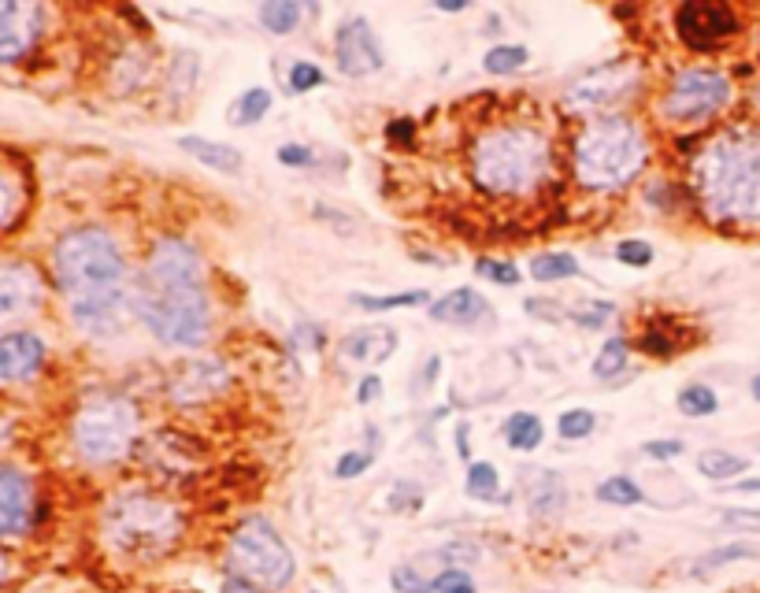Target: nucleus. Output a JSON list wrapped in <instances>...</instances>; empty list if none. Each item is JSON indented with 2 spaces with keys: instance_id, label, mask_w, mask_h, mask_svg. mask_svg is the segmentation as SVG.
Here are the masks:
<instances>
[{
  "instance_id": "obj_1",
  "label": "nucleus",
  "mask_w": 760,
  "mask_h": 593,
  "mask_svg": "<svg viewBox=\"0 0 760 593\" xmlns=\"http://www.w3.org/2000/svg\"><path fill=\"white\" fill-rule=\"evenodd\" d=\"M52 279L67 304V315L79 334L115 337L126 326L131 304V268L104 227H75L52 246Z\"/></svg>"
},
{
  "instance_id": "obj_2",
  "label": "nucleus",
  "mask_w": 760,
  "mask_h": 593,
  "mask_svg": "<svg viewBox=\"0 0 760 593\" xmlns=\"http://www.w3.org/2000/svg\"><path fill=\"white\" fill-rule=\"evenodd\" d=\"M701 208L723 222H760V123L727 126L694 160Z\"/></svg>"
},
{
  "instance_id": "obj_3",
  "label": "nucleus",
  "mask_w": 760,
  "mask_h": 593,
  "mask_svg": "<svg viewBox=\"0 0 760 593\" xmlns=\"http://www.w3.org/2000/svg\"><path fill=\"white\" fill-rule=\"evenodd\" d=\"M101 534L115 556L149 564L175 553L186 534V516L171 497L156 490H119L101 512Z\"/></svg>"
},
{
  "instance_id": "obj_4",
  "label": "nucleus",
  "mask_w": 760,
  "mask_h": 593,
  "mask_svg": "<svg viewBox=\"0 0 760 593\" xmlns=\"http://www.w3.org/2000/svg\"><path fill=\"white\" fill-rule=\"evenodd\" d=\"M471 175L493 197H523L549 175V142L531 126H498L475 142Z\"/></svg>"
},
{
  "instance_id": "obj_5",
  "label": "nucleus",
  "mask_w": 760,
  "mask_h": 593,
  "mask_svg": "<svg viewBox=\"0 0 760 593\" xmlns=\"http://www.w3.org/2000/svg\"><path fill=\"white\" fill-rule=\"evenodd\" d=\"M649 164V142L627 115L586 123L575 137V178L590 189H620Z\"/></svg>"
},
{
  "instance_id": "obj_6",
  "label": "nucleus",
  "mask_w": 760,
  "mask_h": 593,
  "mask_svg": "<svg viewBox=\"0 0 760 593\" xmlns=\"http://www.w3.org/2000/svg\"><path fill=\"white\" fill-rule=\"evenodd\" d=\"M134 315L167 348H200L212 337V304L205 285H145L131 290Z\"/></svg>"
},
{
  "instance_id": "obj_7",
  "label": "nucleus",
  "mask_w": 760,
  "mask_h": 593,
  "mask_svg": "<svg viewBox=\"0 0 760 593\" xmlns=\"http://www.w3.org/2000/svg\"><path fill=\"white\" fill-rule=\"evenodd\" d=\"M137 405L126 394H90L71 416V449L90 468H112L134 449Z\"/></svg>"
},
{
  "instance_id": "obj_8",
  "label": "nucleus",
  "mask_w": 760,
  "mask_h": 593,
  "mask_svg": "<svg viewBox=\"0 0 760 593\" xmlns=\"http://www.w3.org/2000/svg\"><path fill=\"white\" fill-rule=\"evenodd\" d=\"M227 568L230 575L257 582L260 590L282 593L293 582V575H298V556L287 545V538L274 531L268 516H246L230 531Z\"/></svg>"
},
{
  "instance_id": "obj_9",
  "label": "nucleus",
  "mask_w": 760,
  "mask_h": 593,
  "mask_svg": "<svg viewBox=\"0 0 760 593\" xmlns=\"http://www.w3.org/2000/svg\"><path fill=\"white\" fill-rule=\"evenodd\" d=\"M731 101V79L716 67H690L671 82L660 101V115L668 123L694 126L720 115Z\"/></svg>"
},
{
  "instance_id": "obj_10",
  "label": "nucleus",
  "mask_w": 760,
  "mask_h": 593,
  "mask_svg": "<svg viewBox=\"0 0 760 593\" xmlns=\"http://www.w3.org/2000/svg\"><path fill=\"white\" fill-rule=\"evenodd\" d=\"M638 86V63L635 60H608L601 67L586 71L583 79L572 82L564 104L579 115H594L612 108L620 97H627L631 90Z\"/></svg>"
},
{
  "instance_id": "obj_11",
  "label": "nucleus",
  "mask_w": 760,
  "mask_h": 593,
  "mask_svg": "<svg viewBox=\"0 0 760 593\" xmlns=\"http://www.w3.org/2000/svg\"><path fill=\"white\" fill-rule=\"evenodd\" d=\"M41 304H45V279L34 263L0 260V334H12V326L34 320Z\"/></svg>"
},
{
  "instance_id": "obj_12",
  "label": "nucleus",
  "mask_w": 760,
  "mask_h": 593,
  "mask_svg": "<svg viewBox=\"0 0 760 593\" xmlns=\"http://www.w3.org/2000/svg\"><path fill=\"white\" fill-rule=\"evenodd\" d=\"M235 375L219 356H189L167 375V397L178 408H200L219 394H227Z\"/></svg>"
},
{
  "instance_id": "obj_13",
  "label": "nucleus",
  "mask_w": 760,
  "mask_h": 593,
  "mask_svg": "<svg viewBox=\"0 0 760 593\" xmlns=\"http://www.w3.org/2000/svg\"><path fill=\"white\" fill-rule=\"evenodd\" d=\"M41 519L34 475L0 460V542L27 538Z\"/></svg>"
},
{
  "instance_id": "obj_14",
  "label": "nucleus",
  "mask_w": 760,
  "mask_h": 593,
  "mask_svg": "<svg viewBox=\"0 0 760 593\" xmlns=\"http://www.w3.org/2000/svg\"><path fill=\"white\" fill-rule=\"evenodd\" d=\"M137 282L167 285V290H175V285H205V260H200V252L189 241L160 238L153 246L149 260H145Z\"/></svg>"
},
{
  "instance_id": "obj_15",
  "label": "nucleus",
  "mask_w": 760,
  "mask_h": 593,
  "mask_svg": "<svg viewBox=\"0 0 760 593\" xmlns=\"http://www.w3.org/2000/svg\"><path fill=\"white\" fill-rule=\"evenodd\" d=\"M675 30L690 49H716V41L735 38L742 23H738L731 4H716V0H690L675 12Z\"/></svg>"
},
{
  "instance_id": "obj_16",
  "label": "nucleus",
  "mask_w": 760,
  "mask_h": 593,
  "mask_svg": "<svg viewBox=\"0 0 760 593\" xmlns=\"http://www.w3.org/2000/svg\"><path fill=\"white\" fill-rule=\"evenodd\" d=\"M45 34V8L30 0H0V67L19 63Z\"/></svg>"
},
{
  "instance_id": "obj_17",
  "label": "nucleus",
  "mask_w": 760,
  "mask_h": 593,
  "mask_svg": "<svg viewBox=\"0 0 760 593\" xmlns=\"http://www.w3.org/2000/svg\"><path fill=\"white\" fill-rule=\"evenodd\" d=\"M334 60H337V71L350 74V79H364V74L383 71L386 52H383V45H378L375 30H372V23H367L364 15H353V19H345V23L337 27Z\"/></svg>"
},
{
  "instance_id": "obj_18",
  "label": "nucleus",
  "mask_w": 760,
  "mask_h": 593,
  "mask_svg": "<svg viewBox=\"0 0 760 593\" xmlns=\"http://www.w3.org/2000/svg\"><path fill=\"white\" fill-rule=\"evenodd\" d=\"M49 364V342L38 331H12L0 334V386H23Z\"/></svg>"
},
{
  "instance_id": "obj_19",
  "label": "nucleus",
  "mask_w": 760,
  "mask_h": 593,
  "mask_svg": "<svg viewBox=\"0 0 760 593\" xmlns=\"http://www.w3.org/2000/svg\"><path fill=\"white\" fill-rule=\"evenodd\" d=\"M430 320L435 323H446V326H479V323H490V301L482 296L479 290H471V285H457V290L435 296V301L427 304Z\"/></svg>"
},
{
  "instance_id": "obj_20",
  "label": "nucleus",
  "mask_w": 760,
  "mask_h": 593,
  "mask_svg": "<svg viewBox=\"0 0 760 593\" xmlns=\"http://www.w3.org/2000/svg\"><path fill=\"white\" fill-rule=\"evenodd\" d=\"M397 331L394 326H361V331L345 334L342 342H337V356L345 360V364H386L389 356L397 353Z\"/></svg>"
},
{
  "instance_id": "obj_21",
  "label": "nucleus",
  "mask_w": 760,
  "mask_h": 593,
  "mask_svg": "<svg viewBox=\"0 0 760 593\" xmlns=\"http://www.w3.org/2000/svg\"><path fill=\"white\" fill-rule=\"evenodd\" d=\"M527 508L538 519H553L568 508V486L556 471H538L531 482H527Z\"/></svg>"
},
{
  "instance_id": "obj_22",
  "label": "nucleus",
  "mask_w": 760,
  "mask_h": 593,
  "mask_svg": "<svg viewBox=\"0 0 760 593\" xmlns=\"http://www.w3.org/2000/svg\"><path fill=\"white\" fill-rule=\"evenodd\" d=\"M178 148L194 156V160H200L205 167H212V171H223V175L241 171V153H238V148H230L223 142H212V137L186 134V137H178Z\"/></svg>"
},
{
  "instance_id": "obj_23",
  "label": "nucleus",
  "mask_w": 760,
  "mask_h": 593,
  "mask_svg": "<svg viewBox=\"0 0 760 593\" xmlns=\"http://www.w3.org/2000/svg\"><path fill=\"white\" fill-rule=\"evenodd\" d=\"M501 438L512 452H534L542 449L545 441V423L534 412H512L509 419L501 423Z\"/></svg>"
},
{
  "instance_id": "obj_24",
  "label": "nucleus",
  "mask_w": 760,
  "mask_h": 593,
  "mask_svg": "<svg viewBox=\"0 0 760 593\" xmlns=\"http://www.w3.org/2000/svg\"><path fill=\"white\" fill-rule=\"evenodd\" d=\"M749 471V457H742V452H731V449H705L698 452V475H705L709 482H735L742 479V475Z\"/></svg>"
},
{
  "instance_id": "obj_25",
  "label": "nucleus",
  "mask_w": 760,
  "mask_h": 593,
  "mask_svg": "<svg viewBox=\"0 0 760 593\" xmlns=\"http://www.w3.org/2000/svg\"><path fill=\"white\" fill-rule=\"evenodd\" d=\"M760 556V545L753 542H727L720 549H709V553H701L698 560H694L690 575L701 579L709 575V571H720V568H731V564H742V560H757Z\"/></svg>"
},
{
  "instance_id": "obj_26",
  "label": "nucleus",
  "mask_w": 760,
  "mask_h": 593,
  "mask_svg": "<svg viewBox=\"0 0 760 593\" xmlns=\"http://www.w3.org/2000/svg\"><path fill=\"white\" fill-rule=\"evenodd\" d=\"M350 304L361 312H400V309H424V304H430V293L427 290H405V293H386V296L353 293Z\"/></svg>"
},
{
  "instance_id": "obj_27",
  "label": "nucleus",
  "mask_w": 760,
  "mask_h": 593,
  "mask_svg": "<svg viewBox=\"0 0 760 593\" xmlns=\"http://www.w3.org/2000/svg\"><path fill=\"white\" fill-rule=\"evenodd\" d=\"M464 493L475 501H501V471L490 460H471L464 471Z\"/></svg>"
},
{
  "instance_id": "obj_28",
  "label": "nucleus",
  "mask_w": 760,
  "mask_h": 593,
  "mask_svg": "<svg viewBox=\"0 0 760 593\" xmlns=\"http://www.w3.org/2000/svg\"><path fill=\"white\" fill-rule=\"evenodd\" d=\"M583 268L572 252H538L531 260V279L534 282H564V279H579Z\"/></svg>"
},
{
  "instance_id": "obj_29",
  "label": "nucleus",
  "mask_w": 760,
  "mask_h": 593,
  "mask_svg": "<svg viewBox=\"0 0 760 593\" xmlns=\"http://www.w3.org/2000/svg\"><path fill=\"white\" fill-rule=\"evenodd\" d=\"M675 408H679L686 419H709V416L720 412V394H716L712 386H705V383H690V386L679 389Z\"/></svg>"
},
{
  "instance_id": "obj_30",
  "label": "nucleus",
  "mask_w": 760,
  "mask_h": 593,
  "mask_svg": "<svg viewBox=\"0 0 760 593\" xmlns=\"http://www.w3.org/2000/svg\"><path fill=\"white\" fill-rule=\"evenodd\" d=\"M627 364H631V342L627 337H608L594 356V378H601V383L620 378L627 371Z\"/></svg>"
},
{
  "instance_id": "obj_31",
  "label": "nucleus",
  "mask_w": 760,
  "mask_h": 593,
  "mask_svg": "<svg viewBox=\"0 0 760 593\" xmlns=\"http://www.w3.org/2000/svg\"><path fill=\"white\" fill-rule=\"evenodd\" d=\"M597 501L608 508H638L642 504V486L631 475H608L597 486Z\"/></svg>"
},
{
  "instance_id": "obj_32",
  "label": "nucleus",
  "mask_w": 760,
  "mask_h": 593,
  "mask_svg": "<svg viewBox=\"0 0 760 593\" xmlns=\"http://www.w3.org/2000/svg\"><path fill=\"white\" fill-rule=\"evenodd\" d=\"M268 112H271V90L249 86L235 104H230V123H235V126H252V123H260Z\"/></svg>"
},
{
  "instance_id": "obj_33",
  "label": "nucleus",
  "mask_w": 760,
  "mask_h": 593,
  "mask_svg": "<svg viewBox=\"0 0 760 593\" xmlns=\"http://www.w3.org/2000/svg\"><path fill=\"white\" fill-rule=\"evenodd\" d=\"M260 23L263 30H271V34H293L301 23V4L298 0H268V4H260Z\"/></svg>"
},
{
  "instance_id": "obj_34",
  "label": "nucleus",
  "mask_w": 760,
  "mask_h": 593,
  "mask_svg": "<svg viewBox=\"0 0 760 593\" xmlns=\"http://www.w3.org/2000/svg\"><path fill=\"white\" fill-rule=\"evenodd\" d=\"M612 315H616V304L597 301V296H586V301H579L575 309H568V320L575 326H583V331H601V326H608Z\"/></svg>"
},
{
  "instance_id": "obj_35",
  "label": "nucleus",
  "mask_w": 760,
  "mask_h": 593,
  "mask_svg": "<svg viewBox=\"0 0 760 593\" xmlns=\"http://www.w3.org/2000/svg\"><path fill=\"white\" fill-rule=\"evenodd\" d=\"M531 63V52L523 45H493L487 56H482V67L490 74H516Z\"/></svg>"
},
{
  "instance_id": "obj_36",
  "label": "nucleus",
  "mask_w": 760,
  "mask_h": 593,
  "mask_svg": "<svg viewBox=\"0 0 760 593\" xmlns=\"http://www.w3.org/2000/svg\"><path fill=\"white\" fill-rule=\"evenodd\" d=\"M594 430H597V412H590V408H568L556 416V434H561L564 441H583Z\"/></svg>"
},
{
  "instance_id": "obj_37",
  "label": "nucleus",
  "mask_w": 760,
  "mask_h": 593,
  "mask_svg": "<svg viewBox=\"0 0 760 593\" xmlns=\"http://www.w3.org/2000/svg\"><path fill=\"white\" fill-rule=\"evenodd\" d=\"M427 556H435L438 564H441V571H446V568H468V564H479V560H482V549L475 545V542H468V538H457V542H446L441 549H430Z\"/></svg>"
},
{
  "instance_id": "obj_38",
  "label": "nucleus",
  "mask_w": 760,
  "mask_h": 593,
  "mask_svg": "<svg viewBox=\"0 0 760 593\" xmlns=\"http://www.w3.org/2000/svg\"><path fill=\"white\" fill-rule=\"evenodd\" d=\"M372 468H375V449H350L334 460V479L350 482V479H361Z\"/></svg>"
},
{
  "instance_id": "obj_39",
  "label": "nucleus",
  "mask_w": 760,
  "mask_h": 593,
  "mask_svg": "<svg viewBox=\"0 0 760 593\" xmlns=\"http://www.w3.org/2000/svg\"><path fill=\"white\" fill-rule=\"evenodd\" d=\"M323 67H315L312 60H293V67H290V74H287V90L290 93H312V90H320L323 86Z\"/></svg>"
},
{
  "instance_id": "obj_40",
  "label": "nucleus",
  "mask_w": 760,
  "mask_h": 593,
  "mask_svg": "<svg viewBox=\"0 0 760 593\" xmlns=\"http://www.w3.org/2000/svg\"><path fill=\"white\" fill-rule=\"evenodd\" d=\"M389 586H394V593H435V582L416 564H397L389 571Z\"/></svg>"
},
{
  "instance_id": "obj_41",
  "label": "nucleus",
  "mask_w": 760,
  "mask_h": 593,
  "mask_svg": "<svg viewBox=\"0 0 760 593\" xmlns=\"http://www.w3.org/2000/svg\"><path fill=\"white\" fill-rule=\"evenodd\" d=\"M386 504H389V512H400V516H416L419 508H424V490H419L416 482H394V490H389L386 497Z\"/></svg>"
},
{
  "instance_id": "obj_42",
  "label": "nucleus",
  "mask_w": 760,
  "mask_h": 593,
  "mask_svg": "<svg viewBox=\"0 0 760 593\" xmlns=\"http://www.w3.org/2000/svg\"><path fill=\"white\" fill-rule=\"evenodd\" d=\"M475 271L482 274V279H490V282H498V285H504V290H512V285H520V268H516V263H509V260H487L482 257L479 263H475Z\"/></svg>"
},
{
  "instance_id": "obj_43",
  "label": "nucleus",
  "mask_w": 760,
  "mask_h": 593,
  "mask_svg": "<svg viewBox=\"0 0 760 593\" xmlns=\"http://www.w3.org/2000/svg\"><path fill=\"white\" fill-rule=\"evenodd\" d=\"M430 582H435V593H479L468 568H446V571H438Z\"/></svg>"
},
{
  "instance_id": "obj_44",
  "label": "nucleus",
  "mask_w": 760,
  "mask_h": 593,
  "mask_svg": "<svg viewBox=\"0 0 760 593\" xmlns=\"http://www.w3.org/2000/svg\"><path fill=\"white\" fill-rule=\"evenodd\" d=\"M616 260L624 263V268H649L653 263V246L649 241H638V238H627L616 246Z\"/></svg>"
},
{
  "instance_id": "obj_45",
  "label": "nucleus",
  "mask_w": 760,
  "mask_h": 593,
  "mask_svg": "<svg viewBox=\"0 0 760 593\" xmlns=\"http://www.w3.org/2000/svg\"><path fill=\"white\" fill-rule=\"evenodd\" d=\"M19 211V189H15V178L0 171V230L8 227V222L15 219Z\"/></svg>"
},
{
  "instance_id": "obj_46",
  "label": "nucleus",
  "mask_w": 760,
  "mask_h": 593,
  "mask_svg": "<svg viewBox=\"0 0 760 593\" xmlns=\"http://www.w3.org/2000/svg\"><path fill=\"white\" fill-rule=\"evenodd\" d=\"M638 348L646 356H657V360H668V356H675V337H664L657 326H649L646 334L638 337Z\"/></svg>"
},
{
  "instance_id": "obj_47",
  "label": "nucleus",
  "mask_w": 760,
  "mask_h": 593,
  "mask_svg": "<svg viewBox=\"0 0 760 593\" xmlns=\"http://www.w3.org/2000/svg\"><path fill=\"white\" fill-rule=\"evenodd\" d=\"M642 452H646L649 460H679L686 452V441L683 438H657V441L642 445Z\"/></svg>"
},
{
  "instance_id": "obj_48",
  "label": "nucleus",
  "mask_w": 760,
  "mask_h": 593,
  "mask_svg": "<svg viewBox=\"0 0 760 593\" xmlns=\"http://www.w3.org/2000/svg\"><path fill=\"white\" fill-rule=\"evenodd\" d=\"M720 519L727 527H738V531H757L760 534V508H727Z\"/></svg>"
},
{
  "instance_id": "obj_49",
  "label": "nucleus",
  "mask_w": 760,
  "mask_h": 593,
  "mask_svg": "<svg viewBox=\"0 0 760 593\" xmlns=\"http://www.w3.org/2000/svg\"><path fill=\"white\" fill-rule=\"evenodd\" d=\"M312 148L309 145H298V142H290V145H282L279 148V164L282 167H312Z\"/></svg>"
},
{
  "instance_id": "obj_50",
  "label": "nucleus",
  "mask_w": 760,
  "mask_h": 593,
  "mask_svg": "<svg viewBox=\"0 0 760 593\" xmlns=\"http://www.w3.org/2000/svg\"><path fill=\"white\" fill-rule=\"evenodd\" d=\"M523 312H531V315H538V320H549V323H561V320H568V309H561V304H545V301H523Z\"/></svg>"
},
{
  "instance_id": "obj_51",
  "label": "nucleus",
  "mask_w": 760,
  "mask_h": 593,
  "mask_svg": "<svg viewBox=\"0 0 760 593\" xmlns=\"http://www.w3.org/2000/svg\"><path fill=\"white\" fill-rule=\"evenodd\" d=\"M383 397V378L378 375H364L361 378V386H356V405H372V400H378Z\"/></svg>"
},
{
  "instance_id": "obj_52",
  "label": "nucleus",
  "mask_w": 760,
  "mask_h": 593,
  "mask_svg": "<svg viewBox=\"0 0 760 593\" xmlns=\"http://www.w3.org/2000/svg\"><path fill=\"white\" fill-rule=\"evenodd\" d=\"M219 593H263L257 582H249V579H241V575H227V582H223V590Z\"/></svg>"
},
{
  "instance_id": "obj_53",
  "label": "nucleus",
  "mask_w": 760,
  "mask_h": 593,
  "mask_svg": "<svg viewBox=\"0 0 760 593\" xmlns=\"http://www.w3.org/2000/svg\"><path fill=\"white\" fill-rule=\"evenodd\" d=\"M727 493H760V479H735L723 486Z\"/></svg>"
},
{
  "instance_id": "obj_54",
  "label": "nucleus",
  "mask_w": 760,
  "mask_h": 593,
  "mask_svg": "<svg viewBox=\"0 0 760 593\" xmlns=\"http://www.w3.org/2000/svg\"><path fill=\"white\" fill-rule=\"evenodd\" d=\"M438 371H441V356H430L424 364V386H419V389H430V383L438 378Z\"/></svg>"
},
{
  "instance_id": "obj_55",
  "label": "nucleus",
  "mask_w": 760,
  "mask_h": 593,
  "mask_svg": "<svg viewBox=\"0 0 760 593\" xmlns=\"http://www.w3.org/2000/svg\"><path fill=\"white\" fill-rule=\"evenodd\" d=\"M457 452H460V460H468V464H471V449H468V423H460V427H457Z\"/></svg>"
},
{
  "instance_id": "obj_56",
  "label": "nucleus",
  "mask_w": 760,
  "mask_h": 593,
  "mask_svg": "<svg viewBox=\"0 0 760 593\" xmlns=\"http://www.w3.org/2000/svg\"><path fill=\"white\" fill-rule=\"evenodd\" d=\"M435 8H438V12H452V15H457L468 4H464V0H435Z\"/></svg>"
},
{
  "instance_id": "obj_57",
  "label": "nucleus",
  "mask_w": 760,
  "mask_h": 593,
  "mask_svg": "<svg viewBox=\"0 0 760 593\" xmlns=\"http://www.w3.org/2000/svg\"><path fill=\"white\" fill-rule=\"evenodd\" d=\"M8 575H12V560H8L4 553H0V590H4Z\"/></svg>"
},
{
  "instance_id": "obj_58",
  "label": "nucleus",
  "mask_w": 760,
  "mask_h": 593,
  "mask_svg": "<svg viewBox=\"0 0 760 593\" xmlns=\"http://www.w3.org/2000/svg\"><path fill=\"white\" fill-rule=\"evenodd\" d=\"M749 394H753V400H757V405H760V371H757V375H753V378H749Z\"/></svg>"
}]
</instances>
